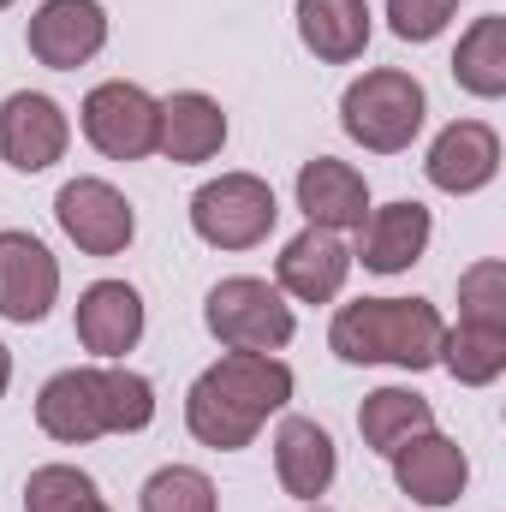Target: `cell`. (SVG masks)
I'll return each mask as SVG.
<instances>
[{
    "label": "cell",
    "instance_id": "cell-13",
    "mask_svg": "<svg viewBox=\"0 0 506 512\" xmlns=\"http://www.w3.org/2000/svg\"><path fill=\"white\" fill-rule=\"evenodd\" d=\"M423 173H429L435 191H453V197L483 191V185L501 173V137H495V126H483V120H453V126L435 137Z\"/></svg>",
    "mask_w": 506,
    "mask_h": 512
},
{
    "label": "cell",
    "instance_id": "cell-14",
    "mask_svg": "<svg viewBox=\"0 0 506 512\" xmlns=\"http://www.w3.org/2000/svg\"><path fill=\"white\" fill-rule=\"evenodd\" d=\"M346 274H352V251H346L340 233H328V227H304V233L280 251V262H274L280 292H292L298 304H328V298H340Z\"/></svg>",
    "mask_w": 506,
    "mask_h": 512
},
{
    "label": "cell",
    "instance_id": "cell-16",
    "mask_svg": "<svg viewBox=\"0 0 506 512\" xmlns=\"http://www.w3.org/2000/svg\"><path fill=\"white\" fill-rule=\"evenodd\" d=\"M221 143H227V114H221V102H209L203 90H179V96L161 102V114H155V149H161L167 161L197 167V161L221 155Z\"/></svg>",
    "mask_w": 506,
    "mask_h": 512
},
{
    "label": "cell",
    "instance_id": "cell-6",
    "mask_svg": "<svg viewBox=\"0 0 506 512\" xmlns=\"http://www.w3.org/2000/svg\"><path fill=\"white\" fill-rule=\"evenodd\" d=\"M203 322L209 334L227 346V352H280L292 340V310L280 304V292L256 274H233L209 292L203 304Z\"/></svg>",
    "mask_w": 506,
    "mask_h": 512
},
{
    "label": "cell",
    "instance_id": "cell-18",
    "mask_svg": "<svg viewBox=\"0 0 506 512\" xmlns=\"http://www.w3.org/2000/svg\"><path fill=\"white\" fill-rule=\"evenodd\" d=\"M274 471H280V489L292 501H316L334 483V441H328V429L310 423V417H286L280 435H274Z\"/></svg>",
    "mask_w": 506,
    "mask_h": 512
},
{
    "label": "cell",
    "instance_id": "cell-5",
    "mask_svg": "<svg viewBox=\"0 0 506 512\" xmlns=\"http://www.w3.org/2000/svg\"><path fill=\"white\" fill-rule=\"evenodd\" d=\"M274 221H280V203H274L268 179H256V173H221L191 197V227L215 251H251L274 233Z\"/></svg>",
    "mask_w": 506,
    "mask_h": 512
},
{
    "label": "cell",
    "instance_id": "cell-9",
    "mask_svg": "<svg viewBox=\"0 0 506 512\" xmlns=\"http://www.w3.org/2000/svg\"><path fill=\"white\" fill-rule=\"evenodd\" d=\"M66 114L54 96H36V90H18L0 102V161L18 167V173H42L66 155Z\"/></svg>",
    "mask_w": 506,
    "mask_h": 512
},
{
    "label": "cell",
    "instance_id": "cell-15",
    "mask_svg": "<svg viewBox=\"0 0 506 512\" xmlns=\"http://www.w3.org/2000/svg\"><path fill=\"white\" fill-rule=\"evenodd\" d=\"M298 209L310 215V227H328V233H346V227H364V209H370V185L358 167L334 161V155H316L298 167Z\"/></svg>",
    "mask_w": 506,
    "mask_h": 512
},
{
    "label": "cell",
    "instance_id": "cell-12",
    "mask_svg": "<svg viewBox=\"0 0 506 512\" xmlns=\"http://www.w3.org/2000/svg\"><path fill=\"white\" fill-rule=\"evenodd\" d=\"M387 459H393V483H399L417 507H453V501L465 495L471 465H465L459 441H447V435H435V429L411 435V441H405L399 453H387Z\"/></svg>",
    "mask_w": 506,
    "mask_h": 512
},
{
    "label": "cell",
    "instance_id": "cell-3",
    "mask_svg": "<svg viewBox=\"0 0 506 512\" xmlns=\"http://www.w3.org/2000/svg\"><path fill=\"white\" fill-rule=\"evenodd\" d=\"M441 310L423 298H358L340 304L328 346L346 364H399V370H429L441 358Z\"/></svg>",
    "mask_w": 506,
    "mask_h": 512
},
{
    "label": "cell",
    "instance_id": "cell-2",
    "mask_svg": "<svg viewBox=\"0 0 506 512\" xmlns=\"http://www.w3.org/2000/svg\"><path fill=\"white\" fill-rule=\"evenodd\" d=\"M149 417H155V387L120 364L60 370L36 393V423L66 447H84L96 435H137L149 429Z\"/></svg>",
    "mask_w": 506,
    "mask_h": 512
},
{
    "label": "cell",
    "instance_id": "cell-19",
    "mask_svg": "<svg viewBox=\"0 0 506 512\" xmlns=\"http://www.w3.org/2000/svg\"><path fill=\"white\" fill-rule=\"evenodd\" d=\"M298 36L316 60L346 66L370 48V6L364 0H298Z\"/></svg>",
    "mask_w": 506,
    "mask_h": 512
},
{
    "label": "cell",
    "instance_id": "cell-29",
    "mask_svg": "<svg viewBox=\"0 0 506 512\" xmlns=\"http://www.w3.org/2000/svg\"><path fill=\"white\" fill-rule=\"evenodd\" d=\"M0 6H12V0H0Z\"/></svg>",
    "mask_w": 506,
    "mask_h": 512
},
{
    "label": "cell",
    "instance_id": "cell-30",
    "mask_svg": "<svg viewBox=\"0 0 506 512\" xmlns=\"http://www.w3.org/2000/svg\"><path fill=\"white\" fill-rule=\"evenodd\" d=\"M316 512H322V507H316Z\"/></svg>",
    "mask_w": 506,
    "mask_h": 512
},
{
    "label": "cell",
    "instance_id": "cell-21",
    "mask_svg": "<svg viewBox=\"0 0 506 512\" xmlns=\"http://www.w3.org/2000/svg\"><path fill=\"white\" fill-rule=\"evenodd\" d=\"M358 429H364V447L399 453L411 435L435 429V411H429V399L411 393V387H376V393L358 405Z\"/></svg>",
    "mask_w": 506,
    "mask_h": 512
},
{
    "label": "cell",
    "instance_id": "cell-25",
    "mask_svg": "<svg viewBox=\"0 0 506 512\" xmlns=\"http://www.w3.org/2000/svg\"><path fill=\"white\" fill-rule=\"evenodd\" d=\"M143 512H215V483L197 465H167L143 483Z\"/></svg>",
    "mask_w": 506,
    "mask_h": 512
},
{
    "label": "cell",
    "instance_id": "cell-20",
    "mask_svg": "<svg viewBox=\"0 0 506 512\" xmlns=\"http://www.w3.org/2000/svg\"><path fill=\"white\" fill-rule=\"evenodd\" d=\"M358 233H364V239H358L364 268L399 274V268H411V262L423 256V245H429V209H423V203H387L376 215H364Z\"/></svg>",
    "mask_w": 506,
    "mask_h": 512
},
{
    "label": "cell",
    "instance_id": "cell-22",
    "mask_svg": "<svg viewBox=\"0 0 506 512\" xmlns=\"http://www.w3.org/2000/svg\"><path fill=\"white\" fill-rule=\"evenodd\" d=\"M453 78H459V90H471V96H483V102L506 96V18H477V24L459 36Z\"/></svg>",
    "mask_w": 506,
    "mask_h": 512
},
{
    "label": "cell",
    "instance_id": "cell-27",
    "mask_svg": "<svg viewBox=\"0 0 506 512\" xmlns=\"http://www.w3.org/2000/svg\"><path fill=\"white\" fill-rule=\"evenodd\" d=\"M459 12V0H387V24L399 42H429L447 30V18Z\"/></svg>",
    "mask_w": 506,
    "mask_h": 512
},
{
    "label": "cell",
    "instance_id": "cell-28",
    "mask_svg": "<svg viewBox=\"0 0 506 512\" xmlns=\"http://www.w3.org/2000/svg\"><path fill=\"white\" fill-rule=\"evenodd\" d=\"M6 382H12V352L0 346V393H6Z\"/></svg>",
    "mask_w": 506,
    "mask_h": 512
},
{
    "label": "cell",
    "instance_id": "cell-24",
    "mask_svg": "<svg viewBox=\"0 0 506 512\" xmlns=\"http://www.w3.org/2000/svg\"><path fill=\"white\" fill-rule=\"evenodd\" d=\"M24 512H108V501L78 465H42L24 483Z\"/></svg>",
    "mask_w": 506,
    "mask_h": 512
},
{
    "label": "cell",
    "instance_id": "cell-10",
    "mask_svg": "<svg viewBox=\"0 0 506 512\" xmlns=\"http://www.w3.org/2000/svg\"><path fill=\"white\" fill-rule=\"evenodd\" d=\"M108 42V12L102 0H42L30 18V54L54 72H72L96 60Z\"/></svg>",
    "mask_w": 506,
    "mask_h": 512
},
{
    "label": "cell",
    "instance_id": "cell-8",
    "mask_svg": "<svg viewBox=\"0 0 506 512\" xmlns=\"http://www.w3.org/2000/svg\"><path fill=\"white\" fill-rule=\"evenodd\" d=\"M54 215L66 227V239L84 256H120L137 233V215L131 203L108 185V179H72L60 197H54Z\"/></svg>",
    "mask_w": 506,
    "mask_h": 512
},
{
    "label": "cell",
    "instance_id": "cell-11",
    "mask_svg": "<svg viewBox=\"0 0 506 512\" xmlns=\"http://www.w3.org/2000/svg\"><path fill=\"white\" fill-rule=\"evenodd\" d=\"M60 298V262L30 233H0V316L6 322H42Z\"/></svg>",
    "mask_w": 506,
    "mask_h": 512
},
{
    "label": "cell",
    "instance_id": "cell-26",
    "mask_svg": "<svg viewBox=\"0 0 506 512\" xmlns=\"http://www.w3.org/2000/svg\"><path fill=\"white\" fill-rule=\"evenodd\" d=\"M459 322H483V328H506V262H477L459 274Z\"/></svg>",
    "mask_w": 506,
    "mask_h": 512
},
{
    "label": "cell",
    "instance_id": "cell-4",
    "mask_svg": "<svg viewBox=\"0 0 506 512\" xmlns=\"http://www.w3.org/2000/svg\"><path fill=\"white\" fill-rule=\"evenodd\" d=\"M423 114H429L423 84H417L411 72H399V66L364 72V78L346 90V102H340L346 131H352L364 149H376V155H399V149H411V137L423 131Z\"/></svg>",
    "mask_w": 506,
    "mask_h": 512
},
{
    "label": "cell",
    "instance_id": "cell-23",
    "mask_svg": "<svg viewBox=\"0 0 506 512\" xmlns=\"http://www.w3.org/2000/svg\"><path fill=\"white\" fill-rule=\"evenodd\" d=\"M447 376L465 387H489L506 370V328H483V322H459L441 334V358Z\"/></svg>",
    "mask_w": 506,
    "mask_h": 512
},
{
    "label": "cell",
    "instance_id": "cell-1",
    "mask_svg": "<svg viewBox=\"0 0 506 512\" xmlns=\"http://www.w3.org/2000/svg\"><path fill=\"white\" fill-rule=\"evenodd\" d=\"M292 399V370L268 352H227L215 370H203L185 393V423L203 447L239 453L251 447L256 429Z\"/></svg>",
    "mask_w": 506,
    "mask_h": 512
},
{
    "label": "cell",
    "instance_id": "cell-7",
    "mask_svg": "<svg viewBox=\"0 0 506 512\" xmlns=\"http://www.w3.org/2000/svg\"><path fill=\"white\" fill-rule=\"evenodd\" d=\"M155 114H161V102L149 90L114 78L84 96V137L108 161H143V155H155Z\"/></svg>",
    "mask_w": 506,
    "mask_h": 512
},
{
    "label": "cell",
    "instance_id": "cell-17",
    "mask_svg": "<svg viewBox=\"0 0 506 512\" xmlns=\"http://www.w3.org/2000/svg\"><path fill=\"white\" fill-rule=\"evenodd\" d=\"M78 340L96 358H126L131 346L143 340V298L131 292L126 280H96L78 298Z\"/></svg>",
    "mask_w": 506,
    "mask_h": 512
}]
</instances>
